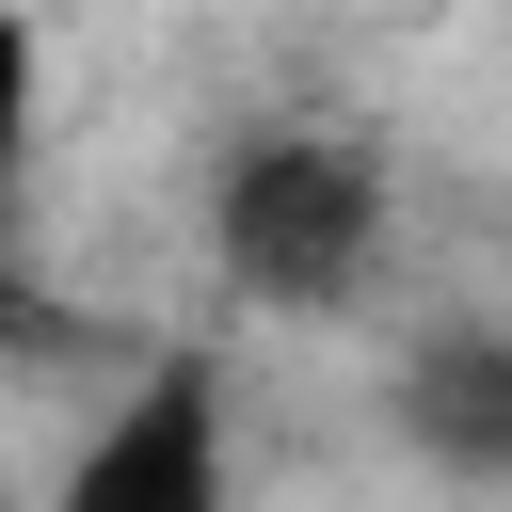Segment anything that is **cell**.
<instances>
[{"instance_id":"277c9868","label":"cell","mask_w":512,"mask_h":512,"mask_svg":"<svg viewBox=\"0 0 512 512\" xmlns=\"http://www.w3.org/2000/svg\"><path fill=\"white\" fill-rule=\"evenodd\" d=\"M32 80H48V48H32V16L0 0V208H16V160H32Z\"/></svg>"},{"instance_id":"3957f363","label":"cell","mask_w":512,"mask_h":512,"mask_svg":"<svg viewBox=\"0 0 512 512\" xmlns=\"http://www.w3.org/2000/svg\"><path fill=\"white\" fill-rule=\"evenodd\" d=\"M400 416L448 448V480H512V352L496 336H432L416 384H400Z\"/></svg>"},{"instance_id":"6da1fadb","label":"cell","mask_w":512,"mask_h":512,"mask_svg":"<svg viewBox=\"0 0 512 512\" xmlns=\"http://www.w3.org/2000/svg\"><path fill=\"white\" fill-rule=\"evenodd\" d=\"M208 256L240 304H288V320L352 304L384 256V144L368 128H256L208 192Z\"/></svg>"},{"instance_id":"7a4b0ae2","label":"cell","mask_w":512,"mask_h":512,"mask_svg":"<svg viewBox=\"0 0 512 512\" xmlns=\"http://www.w3.org/2000/svg\"><path fill=\"white\" fill-rule=\"evenodd\" d=\"M64 512H224V368L160 352L96 416V448L64 464Z\"/></svg>"}]
</instances>
